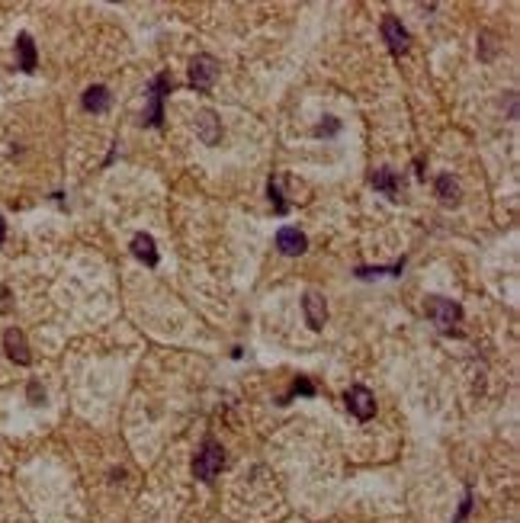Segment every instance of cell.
<instances>
[{"instance_id": "cell-4", "label": "cell", "mask_w": 520, "mask_h": 523, "mask_svg": "<svg viewBox=\"0 0 520 523\" xmlns=\"http://www.w3.org/2000/svg\"><path fill=\"white\" fill-rule=\"evenodd\" d=\"M218 78V61L212 55H196L190 61V84L196 93H209Z\"/></svg>"}, {"instance_id": "cell-12", "label": "cell", "mask_w": 520, "mask_h": 523, "mask_svg": "<svg viewBox=\"0 0 520 523\" xmlns=\"http://www.w3.org/2000/svg\"><path fill=\"white\" fill-rule=\"evenodd\" d=\"M132 257H138L145 266H158L160 254H158V247H154L151 234H145V232L135 234V238H132Z\"/></svg>"}, {"instance_id": "cell-3", "label": "cell", "mask_w": 520, "mask_h": 523, "mask_svg": "<svg viewBox=\"0 0 520 523\" xmlns=\"http://www.w3.org/2000/svg\"><path fill=\"white\" fill-rule=\"evenodd\" d=\"M424 311H427L430 321L440 324L443 331H449L453 324H459V321H462V305H459V302H453V299H440V296H434V299H427V302H424Z\"/></svg>"}, {"instance_id": "cell-5", "label": "cell", "mask_w": 520, "mask_h": 523, "mask_svg": "<svg viewBox=\"0 0 520 523\" xmlns=\"http://www.w3.org/2000/svg\"><path fill=\"white\" fill-rule=\"evenodd\" d=\"M344 401H347V411L357 420H372V414H376V398H372V392L366 385H350Z\"/></svg>"}, {"instance_id": "cell-13", "label": "cell", "mask_w": 520, "mask_h": 523, "mask_svg": "<svg viewBox=\"0 0 520 523\" xmlns=\"http://www.w3.org/2000/svg\"><path fill=\"white\" fill-rule=\"evenodd\" d=\"M369 183L379 190V193L389 196V200H398V193H402V180H398V174L395 170H389V167H379L376 174L369 177Z\"/></svg>"}, {"instance_id": "cell-15", "label": "cell", "mask_w": 520, "mask_h": 523, "mask_svg": "<svg viewBox=\"0 0 520 523\" xmlns=\"http://www.w3.org/2000/svg\"><path fill=\"white\" fill-rule=\"evenodd\" d=\"M434 187H437V196H440V200L447 202V206H456V202H459V183H456L449 174H440V177H437Z\"/></svg>"}, {"instance_id": "cell-17", "label": "cell", "mask_w": 520, "mask_h": 523, "mask_svg": "<svg viewBox=\"0 0 520 523\" xmlns=\"http://www.w3.org/2000/svg\"><path fill=\"white\" fill-rule=\"evenodd\" d=\"M337 132H340V123H337V119H331V116H327V123H321L318 129H315V135H318V138H325V135H337Z\"/></svg>"}, {"instance_id": "cell-21", "label": "cell", "mask_w": 520, "mask_h": 523, "mask_svg": "<svg viewBox=\"0 0 520 523\" xmlns=\"http://www.w3.org/2000/svg\"><path fill=\"white\" fill-rule=\"evenodd\" d=\"M4 241H6V219L0 215V244H4Z\"/></svg>"}, {"instance_id": "cell-6", "label": "cell", "mask_w": 520, "mask_h": 523, "mask_svg": "<svg viewBox=\"0 0 520 523\" xmlns=\"http://www.w3.org/2000/svg\"><path fill=\"white\" fill-rule=\"evenodd\" d=\"M302 311H305L308 328H315V331L325 328V321H327V302H325V296H321L318 289H308L305 296H302Z\"/></svg>"}, {"instance_id": "cell-9", "label": "cell", "mask_w": 520, "mask_h": 523, "mask_svg": "<svg viewBox=\"0 0 520 523\" xmlns=\"http://www.w3.org/2000/svg\"><path fill=\"white\" fill-rule=\"evenodd\" d=\"M193 125H196V135L203 145H218V138H222V119L212 110H199Z\"/></svg>"}, {"instance_id": "cell-1", "label": "cell", "mask_w": 520, "mask_h": 523, "mask_svg": "<svg viewBox=\"0 0 520 523\" xmlns=\"http://www.w3.org/2000/svg\"><path fill=\"white\" fill-rule=\"evenodd\" d=\"M225 465V450L218 440L205 437L203 440V450L196 452V459H193V475L199 478V482H212V478L222 472Z\"/></svg>"}, {"instance_id": "cell-2", "label": "cell", "mask_w": 520, "mask_h": 523, "mask_svg": "<svg viewBox=\"0 0 520 523\" xmlns=\"http://www.w3.org/2000/svg\"><path fill=\"white\" fill-rule=\"evenodd\" d=\"M170 90H173L170 74H158V78L151 81V87H148V93H151V103H148V113H145V125H151V129H160V123H164V97Z\"/></svg>"}, {"instance_id": "cell-19", "label": "cell", "mask_w": 520, "mask_h": 523, "mask_svg": "<svg viewBox=\"0 0 520 523\" xmlns=\"http://www.w3.org/2000/svg\"><path fill=\"white\" fill-rule=\"evenodd\" d=\"M295 392H299V395H315V385L308 379H299V382H295Z\"/></svg>"}, {"instance_id": "cell-8", "label": "cell", "mask_w": 520, "mask_h": 523, "mask_svg": "<svg viewBox=\"0 0 520 523\" xmlns=\"http://www.w3.org/2000/svg\"><path fill=\"white\" fill-rule=\"evenodd\" d=\"M4 350L16 366H29L32 353H29V343H26V334L19 328H6L4 331Z\"/></svg>"}, {"instance_id": "cell-16", "label": "cell", "mask_w": 520, "mask_h": 523, "mask_svg": "<svg viewBox=\"0 0 520 523\" xmlns=\"http://www.w3.org/2000/svg\"><path fill=\"white\" fill-rule=\"evenodd\" d=\"M402 270H404V257L392 266H357L353 273H357L360 279H369V276H402Z\"/></svg>"}, {"instance_id": "cell-18", "label": "cell", "mask_w": 520, "mask_h": 523, "mask_svg": "<svg viewBox=\"0 0 520 523\" xmlns=\"http://www.w3.org/2000/svg\"><path fill=\"white\" fill-rule=\"evenodd\" d=\"M469 507H472V491L466 488V497H462V504H459V514H456V520H453V523H462V520H466Z\"/></svg>"}, {"instance_id": "cell-20", "label": "cell", "mask_w": 520, "mask_h": 523, "mask_svg": "<svg viewBox=\"0 0 520 523\" xmlns=\"http://www.w3.org/2000/svg\"><path fill=\"white\" fill-rule=\"evenodd\" d=\"M29 398H36V405H42V388H39V382H29Z\"/></svg>"}, {"instance_id": "cell-10", "label": "cell", "mask_w": 520, "mask_h": 523, "mask_svg": "<svg viewBox=\"0 0 520 523\" xmlns=\"http://www.w3.org/2000/svg\"><path fill=\"white\" fill-rule=\"evenodd\" d=\"M276 247H280V254H286V257H299V254H305L308 238L299 232V228L286 225V228L276 232Z\"/></svg>"}, {"instance_id": "cell-11", "label": "cell", "mask_w": 520, "mask_h": 523, "mask_svg": "<svg viewBox=\"0 0 520 523\" xmlns=\"http://www.w3.org/2000/svg\"><path fill=\"white\" fill-rule=\"evenodd\" d=\"M16 65H19V71H26V74H32V71H36V65H39L36 42H32L29 33L16 36Z\"/></svg>"}, {"instance_id": "cell-14", "label": "cell", "mask_w": 520, "mask_h": 523, "mask_svg": "<svg viewBox=\"0 0 520 523\" xmlns=\"http://www.w3.org/2000/svg\"><path fill=\"white\" fill-rule=\"evenodd\" d=\"M81 103H83V110H87V113H106L109 103H113V97H109V90L103 84H93V87L83 90Z\"/></svg>"}, {"instance_id": "cell-7", "label": "cell", "mask_w": 520, "mask_h": 523, "mask_svg": "<svg viewBox=\"0 0 520 523\" xmlns=\"http://www.w3.org/2000/svg\"><path fill=\"white\" fill-rule=\"evenodd\" d=\"M382 39H385V46H389L392 55H402L404 48H408L411 36H408V29L402 26V20L389 14V16H382Z\"/></svg>"}]
</instances>
